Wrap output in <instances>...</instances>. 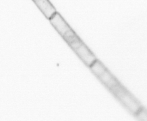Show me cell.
Here are the masks:
<instances>
[{
	"label": "cell",
	"instance_id": "1",
	"mask_svg": "<svg viewBox=\"0 0 147 121\" xmlns=\"http://www.w3.org/2000/svg\"><path fill=\"white\" fill-rule=\"evenodd\" d=\"M45 17L49 19L56 12V10L49 0H33Z\"/></svg>",
	"mask_w": 147,
	"mask_h": 121
}]
</instances>
